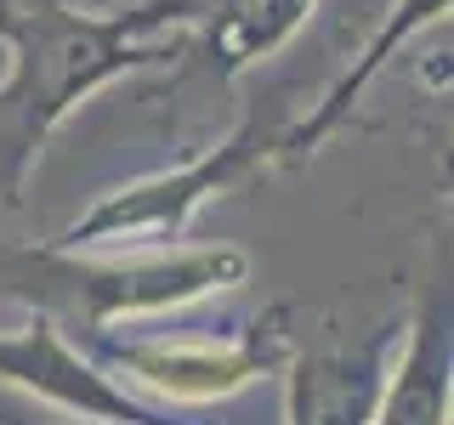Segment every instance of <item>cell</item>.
<instances>
[{"mask_svg":"<svg viewBox=\"0 0 454 425\" xmlns=\"http://www.w3.org/2000/svg\"><path fill=\"white\" fill-rule=\"evenodd\" d=\"M199 18H210V0H142L103 18L63 0H0V35L12 40V74L0 85V198L23 205V176L40 142L80 97L165 57L137 46L142 28Z\"/></svg>","mask_w":454,"mask_h":425,"instance_id":"1","label":"cell"},{"mask_svg":"<svg viewBox=\"0 0 454 425\" xmlns=\"http://www.w3.org/2000/svg\"><path fill=\"white\" fill-rule=\"evenodd\" d=\"M250 261L245 250H153L131 261H80L74 250H12L0 255V290L51 312L68 335L74 329H108L125 312H160L176 301H193L205 290L245 283Z\"/></svg>","mask_w":454,"mask_h":425,"instance_id":"2","label":"cell"},{"mask_svg":"<svg viewBox=\"0 0 454 425\" xmlns=\"http://www.w3.org/2000/svg\"><path fill=\"white\" fill-rule=\"evenodd\" d=\"M284 131H290V120H284L278 103L255 108L250 120L239 125V136H227L222 148L205 153L199 165L176 170V176H160V182H142V188L120 193V198H103L91 216H80L57 238V250H85V244H97V238H125V233H182L188 216L210 193H233V188H245V182L267 176V170H278V136Z\"/></svg>","mask_w":454,"mask_h":425,"instance_id":"3","label":"cell"},{"mask_svg":"<svg viewBox=\"0 0 454 425\" xmlns=\"http://www.w3.org/2000/svg\"><path fill=\"white\" fill-rule=\"evenodd\" d=\"M85 358L97 368H125L142 386H160L170 397H216L233 391L245 380L267 375L290 358L284 340V312H262L250 329H239L233 340H120L114 329H85Z\"/></svg>","mask_w":454,"mask_h":425,"instance_id":"4","label":"cell"},{"mask_svg":"<svg viewBox=\"0 0 454 425\" xmlns=\"http://www.w3.org/2000/svg\"><path fill=\"white\" fill-rule=\"evenodd\" d=\"M0 380H18L35 397H51L68 414H91V420H114V425H176L160 408L137 403L125 386H114L108 368H97L80 352V340H68L63 323L40 306L23 323V335H0Z\"/></svg>","mask_w":454,"mask_h":425,"instance_id":"5","label":"cell"},{"mask_svg":"<svg viewBox=\"0 0 454 425\" xmlns=\"http://www.w3.org/2000/svg\"><path fill=\"white\" fill-rule=\"evenodd\" d=\"M397 335H403V323L387 318L352 346L284 358V368H290V425H369L392 375Z\"/></svg>","mask_w":454,"mask_h":425,"instance_id":"6","label":"cell"},{"mask_svg":"<svg viewBox=\"0 0 454 425\" xmlns=\"http://www.w3.org/2000/svg\"><path fill=\"white\" fill-rule=\"evenodd\" d=\"M454 397V329H449V295H426L409 323L403 363L387 375V391L375 403L369 425H449Z\"/></svg>","mask_w":454,"mask_h":425,"instance_id":"7","label":"cell"},{"mask_svg":"<svg viewBox=\"0 0 454 425\" xmlns=\"http://www.w3.org/2000/svg\"><path fill=\"white\" fill-rule=\"evenodd\" d=\"M432 18H449V0H397V6H392V18L380 23V35L364 46L358 68H347V74L335 80V91L324 97V103L312 108L307 120H295L290 131L278 136V170H295V165H307V159H312V148H318V142H324V136H330L335 125L352 113V103H358V91H364V85L380 74V63H387V57H392L397 46H403V40L415 35L420 23H432Z\"/></svg>","mask_w":454,"mask_h":425,"instance_id":"8","label":"cell"},{"mask_svg":"<svg viewBox=\"0 0 454 425\" xmlns=\"http://www.w3.org/2000/svg\"><path fill=\"white\" fill-rule=\"evenodd\" d=\"M312 12V0H210V51H216V74H239L255 57L295 35Z\"/></svg>","mask_w":454,"mask_h":425,"instance_id":"9","label":"cell"},{"mask_svg":"<svg viewBox=\"0 0 454 425\" xmlns=\"http://www.w3.org/2000/svg\"><path fill=\"white\" fill-rule=\"evenodd\" d=\"M0 425H114V420H91V414H80V420H46V414H18V408H0Z\"/></svg>","mask_w":454,"mask_h":425,"instance_id":"10","label":"cell"}]
</instances>
